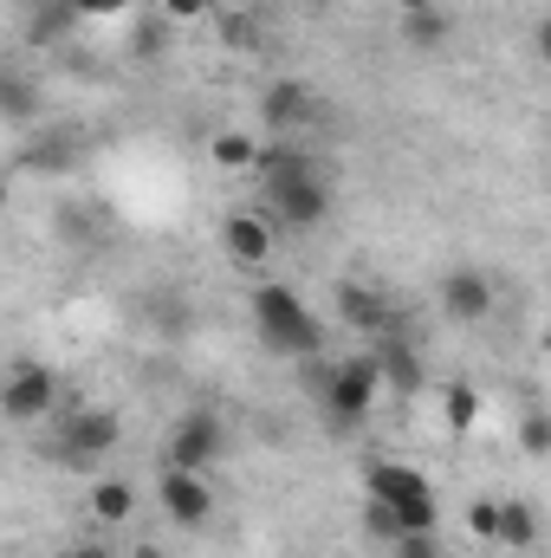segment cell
<instances>
[{"label":"cell","mask_w":551,"mask_h":558,"mask_svg":"<svg viewBox=\"0 0 551 558\" xmlns=\"http://www.w3.org/2000/svg\"><path fill=\"white\" fill-rule=\"evenodd\" d=\"M441 416H448V428H454V435H467V428L480 422V390H474V384H448Z\"/></svg>","instance_id":"ffe728a7"},{"label":"cell","mask_w":551,"mask_h":558,"mask_svg":"<svg viewBox=\"0 0 551 558\" xmlns=\"http://www.w3.org/2000/svg\"><path fill=\"white\" fill-rule=\"evenodd\" d=\"M338 318H344L351 331H370V338L403 331V325H396V312H390V299H383L377 286H364V279H344V286H338Z\"/></svg>","instance_id":"7c38bea8"},{"label":"cell","mask_w":551,"mask_h":558,"mask_svg":"<svg viewBox=\"0 0 551 558\" xmlns=\"http://www.w3.org/2000/svg\"><path fill=\"white\" fill-rule=\"evenodd\" d=\"M364 494H370V500H390V507L409 520V533H434V526H441L434 487H428V474L409 468V461H370V468H364Z\"/></svg>","instance_id":"277c9868"},{"label":"cell","mask_w":551,"mask_h":558,"mask_svg":"<svg viewBox=\"0 0 551 558\" xmlns=\"http://www.w3.org/2000/svg\"><path fill=\"white\" fill-rule=\"evenodd\" d=\"M403 7H415V0H403Z\"/></svg>","instance_id":"f546056e"},{"label":"cell","mask_w":551,"mask_h":558,"mask_svg":"<svg viewBox=\"0 0 551 558\" xmlns=\"http://www.w3.org/2000/svg\"><path fill=\"white\" fill-rule=\"evenodd\" d=\"M254 182H260V208L273 215L279 228L311 234V228L331 221V175H325L305 149H292V143H267L260 162H254Z\"/></svg>","instance_id":"6da1fadb"},{"label":"cell","mask_w":551,"mask_h":558,"mask_svg":"<svg viewBox=\"0 0 551 558\" xmlns=\"http://www.w3.org/2000/svg\"><path fill=\"white\" fill-rule=\"evenodd\" d=\"M221 247H228V260H241V267H267L279 247V221L267 208H234L228 221H221Z\"/></svg>","instance_id":"9c48e42d"},{"label":"cell","mask_w":551,"mask_h":558,"mask_svg":"<svg viewBox=\"0 0 551 558\" xmlns=\"http://www.w3.org/2000/svg\"><path fill=\"white\" fill-rule=\"evenodd\" d=\"M519 448H526V454H539V461L551 454V416H546V410H526V416H519Z\"/></svg>","instance_id":"7402d4cb"},{"label":"cell","mask_w":551,"mask_h":558,"mask_svg":"<svg viewBox=\"0 0 551 558\" xmlns=\"http://www.w3.org/2000/svg\"><path fill=\"white\" fill-rule=\"evenodd\" d=\"M500 546H513V553L539 546V507L532 500H500Z\"/></svg>","instance_id":"2e32d148"},{"label":"cell","mask_w":551,"mask_h":558,"mask_svg":"<svg viewBox=\"0 0 551 558\" xmlns=\"http://www.w3.org/2000/svg\"><path fill=\"white\" fill-rule=\"evenodd\" d=\"M254 331H260V344L279 351V357H292V364H311L318 351H325V331H318V312L292 292V286H254Z\"/></svg>","instance_id":"3957f363"},{"label":"cell","mask_w":551,"mask_h":558,"mask_svg":"<svg viewBox=\"0 0 551 558\" xmlns=\"http://www.w3.org/2000/svg\"><path fill=\"white\" fill-rule=\"evenodd\" d=\"M78 7V20H118V13H131L137 0H72Z\"/></svg>","instance_id":"d4e9b609"},{"label":"cell","mask_w":551,"mask_h":558,"mask_svg":"<svg viewBox=\"0 0 551 558\" xmlns=\"http://www.w3.org/2000/svg\"><path fill=\"white\" fill-rule=\"evenodd\" d=\"M52 403H59V377H52V364L20 357V364L7 371V384H0V410H7V422H46L52 416Z\"/></svg>","instance_id":"52a82bcc"},{"label":"cell","mask_w":551,"mask_h":558,"mask_svg":"<svg viewBox=\"0 0 551 558\" xmlns=\"http://www.w3.org/2000/svg\"><path fill=\"white\" fill-rule=\"evenodd\" d=\"M467 526H474V539H493L500 546V500H474L467 507Z\"/></svg>","instance_id":"603a6c76"},{"label":"cell","mask_w":551,"mask_h":558,"mask_svg":"<svg viewBox=\"0 0 551 558\" xmlns=\"http://www.w3.org/2000/svg\"><path fill=\"white\" fill-rule=\"evenodd\" d=\"M124 441V422L111 416V410H72V416L52 428V461L59 468H105V454Z\"/></svg>","instance_id":"5b68a950"},{"label":"cell","mask_w":551,"mask_h":558,"mask_svg":"<svg viewBox=\"0 0 551 558\" xmlns=\"http://www.w3.org/2000/svg\"><path fill=\"white\" fill-rule=\"evenodd\" d=\"M305 384H311V397L325 403L331 428H364L370 410H377V397L390 390L377 351H357V357H338V364L311 357V364H305Z\"/></svg>","instance_id":"7a4b0ae2"},{"label":"cell","mask_w":551,"mask_h":558,"mask_svg":"<svg viewBox=\"0 0 551 558\" xmlns=\"http://www.w3.org/2000/svg\"><path fill=\"white\" fill-rule=\"evenodd\" d=\"M0 111H7V124H20V131H26V124L39 118V92H33L20 72H7V78H0Z\"/></svg>","instance_id":"e0dca14e"},{"label":"cell","mask_w":551,"mask_h":558,"mask_svg":"<svg viewBox=\"0 0 551 558\" xmlns=\"http://www.w3.org/2000/svg\"><path fill=\"white\" fill-rule=\"evenodd\" d=\"M208 149H215L221 169H247V175H254V162H260V137H247V131H221Z\"/></svg>","instance_id":"d6986e66"},{"label":"cell","mask_w":551,"mask_h":558,"mask_svg":"<svg viewBox=\"0 0 551 558\" xmlns=\"http://www.w3.org/2000/svg\"><path fill=\"white\" fill-rule=\"evenodd\" d=\"M403 533H409V520H403L390 500H370V494H364V539H377V546H396Z\"/></svg>","instance_id":"ac0fdd59"},{"label":"cell","mask_w":551,"mask_h":558,"mask_svg":"<svg viewBox=\"0 0 551 558\" xmlns=\"http://www.w3.org/2000/svg\"><path fill=\"white\" fill-rule=\"evenodd\" d=\"M156 507H162L182 533H201V526L215 520V487H208V474L162 461V474H156Z\"/></svg>","instance_id":"8992f818"},{"label":"cell","mask_w":551,"mask_h":558,"mask_svg":"<svg viewBox=\"0 0 551 558\" xmlns=\"http://www.w3.org/2000/svg\"><path fill=\"white\" fill-rule=\"evenodd\" d=\"M441 318L448 325H487L493 318V279L480 267H454L441 279Z\"/></svg>","instance_id":"30bf717a"},{"label":"cell","mask_w":551,"mask_h":558,"mask_svg":"<svg viewBox=\"0 0 551 558\" xmlns=\"http://www.w3.org/2000/svg\"><path fill=\"white\" fill-rule=\"evenodd\" d=\"M377 364H383V384H390V390H403V397L421 390V351H415L403 331L377 338Z\"/></svg>","instance_id":"4fadbf2b"},{"label":"cell","mask_w":551,"mask_h":558,"mask_svg":"<svg viewBox=\"0 0 551 558\" xmlns=\"http://www.w3.org/2000/svg\"><path fill=\"white\" fill-rule=\"evenodd\" d=\"M131 513H137V487L124 474H98L91 481V520L98 526H124Z\"/></svg>","instance_id":"5bb4252c"},{"label":"cell","mask_w":551,"mask_h":558,"mask_svg":"<svg viewBox=\"0 0 551 558\" xmlns=\"http://www.w3.org/2000/svg\"><path fill=\"white\" fill-rule=\"evenodd\" d=\"M532 52L551 65V13H539V26H532Z\"/></svg>","instance_id":"4316f807"},{"label":"cell","mask_w":551,"mask_h":558,"mask_svg":"<svg viewBox=\"0 0 551 558\" xmlns=\"http://www.w3.org/2000/svg\"><path fill=\"white\" fill-rule=\"evenodd\" d=\"M546 558H551V553H546Z\"/></svg>","instance_id":"4dcf8cb0"},{"label":"cell","mask_w":551,"mask_h":558,"mask_svg":"<svg viewBox=\"0 0 551 558\" xmlns=\"http://www.w3.org/2000/svg\"><path fill=\"white\" fill-rule=\"evenodd\" d=\"M208 0H162V20H201Z\"/></svg>","instance_id":"484cf974"},{"label":"cell","mask_w":551,"mask_h":558,"mask_svg":"<svg viewBox=\"0 0 551 558\" xmlns=\"http://www.w3.org/2000/svg\"><path fill=\"white\" fill-rule=\"evenodd\" d=\"M390 558H441V539H434V533H403V539L390 546Z\"/></svg>","instance_id":"cb8c5ba5"},{"label":"cell","mask_w":551,"mask_h":558,"mask_svg":"<svg viewBox=\"0 0 551 558\" xmlns=\"http://www.w3.org/2000/svg\"><path fill=\"white\" fill-rule=\"evenodd\" d=\"M65 558H111L105 539H78V546H65Z\"/></svg>","instance_id":"83f0119b"},{"label":"cell","mask_w":551,"mask_h":558,"mask_svg":"<svg viewBox=\"0 0 551 558\" xmlns=\"http://www.w3.org/2000/svg\"><path fill=\"white\" fill-rule=\"evenodd\" d=\"M221 448H228V428H221L215 410H188V416H175V428H169V461H175V468L208 474V468L221 461Z\"/></svg>","instance_id":"ba28073f"},{"label":"cell","mask_w":551,"mask_h":558,"mask_svg":"<svg viewBox=\"0 0 551 558\" xmlns=\"http://www.w3.org/2000/svg\"><path fill=\"white\" fill-rule=\"evenodd\" d=\"M311 111H318V98H311V85H298V78H273V85L260 92V131H267V137H292L298 124H311Z\"/></svg>","instance_id":"8fae6325"},{"label":"cell","mask_w":551,"mask_h":558,"mask_svg":"<svg viewBox=\"0 0 551 558\" xmlns=\"http://www.w3.org/2000/svg\"><path fill=\"white\" fill-rule=\"evenodd\" d=\"M78 26V7L72 0H39L33 7V39H59V33H72Z\"/></svg>","instance_id":"44dd1931"},{"label":"cell","mask_w":551,"mask_h":558,"mask_svg":"<svg viewBox=\"0 0 551 558\" xmlns=\"http://www.w3.org/2000/svg\"><path fill=\"white\" fill-rule=\"evenodd\" d=\"M448 33H454V20H448L441 7H428V0H415L409 13H403V39H409L415 52H434V46H448Z\"/></svg>","instance_id":"9a60e30c"},{"label":"cell","mask_w":551,"mask_h":558,"mask_svg":"<svg viewBox=\"0 0 551 558\" xmlns=\"http://www.w3.org/2000/svg\"><path fill=\"white\" fill-rule=\"evenodd\" d=\"M131 558H169V553H162L156 539H137V546H131Z\"/></svg>","instance_id":"f1b7e54d"}]
</instances>
